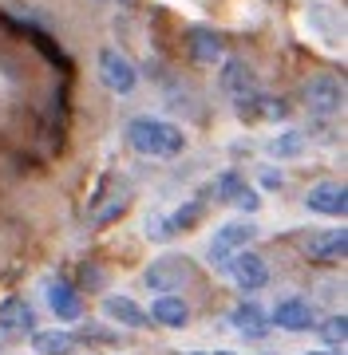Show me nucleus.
I'll return each instance as SVG.
<instances>
[{"label": "nucleus", "instance_id": "nucleus-18", "mask_svg": "<svg viewBox=\"0 0 348 355\" xmlns=\"http://www.w3.org/2000/svg\"><path fill=\"white\" fill-rule=\"evenodd\" d=\"M305 150V130H285L281 139L270 142V154L273 158H293V154Z\"/></svg>", "mask_w": 348, "mask_h": 355}, {"label": "nucleus", "instance_id": "nucleus-23", "mask_svg": "<svg viewBox=\"0 0 348 355\" xmlns=\"http://www.w3.org/2000/svg\"><path fill=\"white\" fill-rule=\"evenodd\" d=\"M233 205H238V209H245V214H258V209H261V198L249 190V186H245V190L238 193V202H233Z\"/></svg>", "mask_w": 348, "mask_h": 355}, {"label": "nucleus", "instance_id": "nucleus-25", "mask_svg": "<svg viewBox=\"0 0 348 355\" xmlns=\"http://www.w3.org/2000/svg\"><path fill=\"white\" fill-rule=\"evenodd\" d=\"M281 182L285 178L277 174V170H265V174H261V186H265V190H281Z\"/></svg>", "mask_w": 348, "mask_h": 355}, {"label": "nucleus", "instance_id": "nucleus-29", "mask_svg": "<svg viewBox=\"0 0 348 355\" xmlns=\"http://www.w3.org/2000/svg\"><path fill=\"white\" fill-rule=\"evenodd\" d=\"M222 355H230V352H222Z\"/></svg>", "mask_w": 348, "mask_h": 355}, {"label": "nucleus", "instance_id": "nucleus-5", "mask_svg": "<svg viewBox=\"0 0 348 355\" xmlns=\"http://www.w3.org/2000/svg\"><path fill=\"white\" fill-rule=\"evenodd\" d=\"M305 107L313 114H336L345 107V87L333 76H317L305 83Z\"/></svg>", "mask_w": 348, "mask_h": 355}, {"label": "nucleus", "instance_id": "nucleus-20", "mask_svg": "<svg viewBox=\"0 0 348 355\" xmlns=\"http://www.w3.org/2000/svg\"><path fill=\"white\" fill-rule=\"evenodd\" d=\"M321 336H324V343L329 347H345V340H348V320L345 316H329L321 324Z\"/></svg>", "mask_w": 348, "mask_h": 355}, {"label": "nucleus", "instance_id": "nucleus-8", "mask_svg": "<svg viewBox=\"0 0 348 355\" xmlns=\"http://www.w3.org/2000/svg\"><path fill=\"white\" fill-rule=\"evenodd\" d=\"M222 91L233 99V107H242L245 99L258 95V79H254V71L242 60H226V67H222Z\"/></svg>", "mask_w": 348, "mask_h": 355}, {"label": "nucleus", "instance_id": "nucleus-2", "mask_svg": "<svg viewBox=\"0 0 348 355\" xmlns=\"http://www.w3.org/2000/svg\"><path fill=\"white\" fill-rule=\"evenodd\" d=\"M99 79H103L107 91H115V95H131L135 83H139V67L131 64L119 48H103V51H99Z\"/></svg>", "mask_w": 348, "mask_h": 355}, {"label": "nucleus", "instance_id": "nucleus-15", "mask_svg": "<svg viewBox=\"0 0 348 355\" xmlns=\"http://www.w3.org/2000/svg\"><path fill=\"white\" fill-rule=\"evenodd\" d=\"M230 320H233V328L242 331V336H249V340H261L270 331V316L261 312V304H238Z\"/></svg>", "mask_w": 348, "mask_h": 355}, {"label": "nucleus", "instance_id": "nucleus-3", "mask_svg": "<svg viewBox=\"0 0 348 355\" xmlns=\"http://www.w3.org/2000/svg\"><path fill=\"white\" fill-rule=\"evenodd\" d=\"M258 237V225L254 221H230V225H222L214 233V241H210V261L214 265H230L233 253H245V245Z\"/></svg>", "mask_w": 348, "mask_h": 355}, {"label": "nucleus", "instance_id": "nucleus-16", "mask_svg": "<svg viewBox=\"0 0 348 355\" xmlns=\"http://www.w3.org/2000/svg\"><path fill=\"white\" fill-rule=\"evenodd\" d=\"M76 343L79 340L72 331H32V352L40 355H72Z\"/></svg>", "mask_w": 348, "mask_h": 355}, {"label": "nucleus", "instance_id": "nucleus-6", "mask_svg": "<svg viewBox=\"0 0 348 355\" xmlns=\"http://www.w3.org/2000/svg\"><path fill=\"white\" fill-rule=\"evenodd\" d=\"M230 277L242 292H261L270 284V265L258 253H238V257H230Z\"/></svg>", "mask_w": 348, "mask_h": 355}, {"label": "nucleus", "instance_id": "nucleus-17", "mask_svg": "<svg viewBox=\"0 0 348 355\" xmlns=\"http://www.w3.org/2000/svg\"><path fill=\"white\" fill-rule=\"evenodd\" d=\"M190 55L198 60V64L222 60V36H214V32H206V28H194L190 32Z\"/></svg>", "mask_w": 348, "mask_h": 355}, {"label": "nucleus", "instance_id": "nucleus-19", "mask_svg": "<svg viewBox=\"0 0 348 355\" xmlns=\"http://www.w3.org/2000/svg\"><path fill=\"white\" fill-rule=\"evenodd\" d=\"M170 233H186V229H194L198 221H202V202H190V205H182L179 214H170Z\"/></svg>", "mask_w": 348, "mask_h": 355}, {"label": "nucleus", "instance_id": "nucleus-12", "mask_svg": "<svg viewBox=\"0 0 348 355\" xmlns=\"http://www.w3.org/2000/svg\"><path fill=\"white\" fill-rule=\"evenodd\" d=\"M147 316L155 320V324H163V328H186L190 324V308H186L182 296H158Z\"/></svg>", "mask_w": 348, "mask_h": 355}, {"label": "nucleus", "instance_id": "nucleus-27", "mask_svg": "<svg viewBox=\"0 0 348 355\" xmlns=\"http://www.w3.org/2000/svg\"><path fill=\"white\" fill-rule=\"evenodd\" d=\"M119 4H135V0H119Z\"/></svg>", "mask_w": 348, "mask_h": 355}, {"label": "nucleus", "instance_id": "nucleus-24", "mask_svg": "<svg viewBox=\"0 0 348 355\" xmlns=\"http://www.w3.org/2000/svg\"><path fill=\"white\" fill-rule=\"evenodd\" d=\"M91 336V343H115V336H111V331H103V328H88V324H83V340H88Z\"/></svg>", "mask_w": 348, "mask_h": 355}, {"label": "nucleus", "instance_id": "nucleus-7", "mask_svg": "<svg viewBox=\"0 0 348 355\" xmlns=\"http://www.w3.org/2000/svg\"><path fill=\"white\" fill-rule=\"evenodd\" d=\"M305 205L313 214H324V217H345L348 214V190L340 182H321L305 193Z\"/></svg>", "mask_w": 348, "mask_h": 355}, {"label": "nucleus", "instance_id": "nucleus-21", "mask_svg": "<svg viewBox=\"0 0 348 355\" xmlns=\"http://www.w3.org/2000/svg\"><path fill=\"white\" fill-rule=\"evenodd\" d=\"M214 190H218V198H226V202H238V193L245 190V182H242L238 174H222Z\"/></svg>", "mask_w": 348, "mask_h": 355}, {"label": "nucleus", "instance_id": "nucleus-1", "mask_svg": "<svg viewBox=\"0 0 348 355\" xmlns=\"http://www.w3.org/2000/svg\"><path fill=\"white\" fill-rule=\"evenodd\" d=\"M127 142L139 154H151V158H179L186 150V135H182L174 123L167 119H151V114H139L127 123Z\"/></svg>", "mask_w": 348, "mask_h": 355}, {"label": "nucleus", "instance_id": "nucleus-9", "mask_svg": "<svg viewBox=\"0 0 348 355\" xmlns=\"http://www.w3.org/2000/svg\"><path fill=\"white\" fill-rule=\"evenodd\" d=\"M348 253V233L345 225L340 229H329V233H313L309 241H305V257L313 261H340Z\"/></svg>", "mask_w": 348, "mask_h": 355}, {"label": "nucleus", "instance_id": "nucleus-28", "mask_svg": "<svg viewBox=\"0 0 348 355\" xmlns=\"http://www.w3.org/2000/svg\"><path fill=\"white\" fill-rule=\"evenodd\" d=\"M190 355H202V352H190Z\"/></svg>", "mask_w": 348, "mask_h": 355}, {"label": "nucleus", "instance_id": "nucleus-4", "mask_svg": "<svg viewBox=\"0 0 348 355\" xmlns=\"http://www.w3.org/2000/svg\"><path fill=\"white\" fill-rule=\"evenodd\" d=\"M194 277V265L186 261V257H158L155 265L147 268V288L163 292V296H170V288H182L186 280Z\"/></svg>", "mask_w": 348, "mask_h": 355}, {"label": "nucleus", "instance_id": "nucleus-22", "mask_svg": "<svg viewBox=\"0 0 348 355\" xmlns=\"http://www.w3.org/2000/svg\"><path fill=\"white\" fill-rule=\"evenodd\" d=\"M127 205H131V193H119V198L107 205V209H99V214H95V225H107V221L123 217V209H127Z\"/></svg>", "mask_w": 348, "mask_h": 355}, {"label": "nucleus", "instance_id": "nucleus-14", "mask_svg": "<svg viewBox=\"0 0 348 355\" xmlns=\"http://www.w3.org/2000/svg\"><path fill=\"white\" fill-rule=\"evenodd\" d=\"M48 304H52V312L60 320H79L83 316V300H79V292L72 288V284H64V280H52V284H48Z\"/></svg>", "mask_w": 348, "mask_h": 355}, {"label": "nucleus", "instance_id": "nucleus-10", "mask_svg": "<svg viewBox=\"0 0 348 355\" xmlns=\"http://www.w3.org/2000/svg\"><path fill=\"white\" fill-rule=\"evenodd\" d=\"M270 324H277V328L285 331H309L313 328V308L309 300H281V304L273 308V320Z\"/></svg>", "mask_w": 348, "mask_h": 355}, {"label": "nucleus", "instance_id": "nucleus-13", "mask_svg": "<svg viewBox=\"0 0 348 355\" xmlns=\"http://www.w3.org/2000/svg\"><path fill=\"white\" fill-rule=\"evenodd\" d=\"M103 312H107V320H115V324H123V328H147V324H151V316H147L131 296H107Z\"/></svg>", "mask_w": 348, "mask_h": 355}, {"label": "nucleus", "instance_id": "nucleus-11", "mask_svg": "<svg viewBox=\"0 0 348 355\" xmlns=\"http://www.w3.org/2000/svg\"><path fill=\"white\" fill-rule=\"evenodd\" d=\"M0 331H13V336L36 331V316H32V308H28V300L13 296V300H4V304H0Z\"/></svg>", "mask_w": 348, "mask_h": 355}, {"label": "nucleus", "instance_id": "nucleus-26", "mask_svg": "<svg viewBox=\"0 0 348 355\" xmlns=\"http://www.w3.org/2000/svg\"><path fill=\"white\" fill-rule=\"evenodd\" d=\"M305 355H324V352H305Z\"/></svg>", "mask_w": 348, "mask_h": 355}]
</instances>
